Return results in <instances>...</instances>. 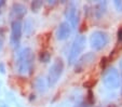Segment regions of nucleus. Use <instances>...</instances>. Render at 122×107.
Segmentation results:
<instances>
[{"instance_id":"obj_1","label":"nucleus","mask_w":122,"mask_h":107,"mask_svg":"<svg viewBox=\"0 0 122 107\" xmlns=\"http://www.w3.org/2000/svg\"><path fill=\"white\" fill-rule=\"evenodd\" d=\"M35 67V53L31 48H23L17 52L15 60V71L21 76H28Z\"/></svg>"},{"instance_id":"obj_2","label":"nucleus","mask_w":122,"mask_h":107,"mask_svg":"<svg viewBox=\"0 0 122 107\" xmlns=\"http://www.w3.org/2000/svg\"><path fill=\"white\" fill-rule=\"evenodd\" d=\"M86 47V38L83 35H77L71 44L70 51L68 54V65H74L76 61L80 57L81 53Z\"/></svg>"},{"instance_id":"obj_3","label":"nucleus","mask_w":122,"mask_h":107,"mask_svg":"<svg viewBox=\"0 0 122 107\" xmlns=\"http://www.w3.org/2000/svg\"><path fill=\"white\" fill-rule=\"evenodd\" d=\"M64 61L61 57H56L54 60V62L52 63V65L49 68V72H48V77H46V80H48L49 87H54L58 81H60L61 77H62L63 72H64Z\"/></svg>"},{"instance_id":"obj_4","label":"nucleus","mask_w":122,"mask_h":107,"mask_svg":"<svg viewBox=\"0 0 122 107\" xmlns=\"http://www.w3.org/2000/svg\"><path fill=\"white\" fill-rule=\"evenodd\" d=\"M102 80H103V84L105 86V88H107L108 90H117L118 88H120L121 76L117 68L111 67L105 70Z\"/></svg>"},{"instance_id":"obj_5","label":"nucleus","mask_w":122,"mask_h":107,"mask_svg":"<svg viewBox=\"0 0 122 107\" xmlns=\"http://www.w3.org/2000/svg\"><path fill=\"white\" fill-rule=\"evenodd\" d=\"M109 36L104 30H94L90 36V46L94 51H102L108 46Z\"/></svg>"},{"instance_id":"obj_6","label":"nucleus","mask_w":122,"mask_h":107,"mask_svg":"<svg viewBox=\"0 0 122 107\" xmlns=\"http://www.w3.org/2000/svg\"><path fill=\"white\" fill-rule=\"evenodd\" d=\"M23 36V23L22 21H12L11 22V36L10 43L12 48L19 49L21 44V39Z\"/></svg>"},{"instance_id":"obj_7","label":"nucleus","mask_w":122,"mask_h":107,"mask_svg":"<svg viewBox=\"0 0 122 107\" xmlns=\"http://www.w3.org/2000/svg\"><path fill=\"white\" fill-rule=\"evenodd\" d=\"M96 55L93 52H88L84 55L80 56L78 60L76 61L75 65V72H82L83 70H85L90 65H92L94 63Z\"/></svg>"},{"instance_id":"obj_8","label":"nucleus","mask_w":122,"mask_h":107,"mask_svg":"<svg viewBox=\"0 0 122 107\" xmlns=\"http://www.w3.org/2000/svg\"><path fill=\"white\" fill-rule=\"evenodd\" d=\"M65 17L67 20V23L71 26L72 29L77 28L79 23V13H78V9H77V5L75 2H69L68 5L66 8V11H65Z\"/></svg>"},{"instance_id":"obj_9","label":"nucleus","mask_w":122,"mask_h":107,"mask_svg":"<svg viewBox=\"0 0 122 107\" xmlns=\"http://www.w3.org/2000/svg\"><path fill=\"white\" fill-rule=\"evenodd\" d=\"M27 13V8L25 5L20 2H15L12 5L10 11V19L11 21H21Z\"/></svg>"},{"instance_id":"obj_10","label":"nucleus","mask_w":122,"mask_h":107,"mask_svg":"<svg viewBox=\"0 0 122 107\" xmlns=\"http://www.w3.org/2000/svg\"><path fill=\"white\" fill-rule=\"evenodd\" d=\"M71 26L69 25L66 21L60 23V25L57 26L55 31V37L58 41H64V40H67L70 35H71Z\"/></svg>"},{"instance_id":"obj_11","label":"nucleus","mask_w":122,"mask_h":107,"mask_svg":"<svg viewBox=\"0 0 122 107\" xmlns=\"http://www.w3.org/2000/svg\"><path fill=\"white\" fill-rule=\"evenodd\" d=\"M35 88H36V90L41 94L48 92L50 87H49L46 78H44L43 76H38V77L35 79Z\"/></svg>"},{"instance_id":"obj_12","label":"nucleus","mask_w":122,"mask_h":107,"mask_svg":"<svg viewBox=\"0 0 122 107\" xmlns=\"http://www.w3.org/2000/svg\"><path fill=\"white\" fill-rule=\"evenodd\" d=\"M107 9V1H98L96 3V5L94 7V15L97 17V20H99L104 14L106 13Z\"/></svg>"},{"instance_id":"obj_13","label":"nucleus","mask_w":122,"mask_h":107,"mask_svg":"<svg viewBox=\"0 0 122 107\" xmlns=\"http://www.w3.org/2000/svg\"><path fill=\"white\" fill-rule=\"evenodd\" d=\"M32 30H34V23H32L31 19L28 17L23 24V33H25L27 36H29Z\"/></svg>"},{"instance_id":"obj_14","label":"nucleus","mask_w":122,"mask_h":107,"mask_svg":"<svg viewBox=\"0 0 122 107\" xmlns=\"http://www.w3.org/2000/svg\"><path fill=\"white\" fill-rule=\"evenodd\" d=\"M39 60L41 63H49L51 61V53L48 51H41L39 54Z\"/></svg>"},{"instance_id":"obj_15","label":"nucleus","mask_w":122,"mask_h":107,"mask_svg":"<svg viewBox=\"0 0 122 107\" xmlns=\"http://www.w3.org/2000/svg\"><path fill=\"white\" fill-rule=\"evenodd\" d=\"M43 2H42L41 0H36V1H32L31 2V10L32 12H37L39 11V9L42 7Z\"/></svg>"},{"instance_id":"obj_16","label":"nucleus","mask_w":122,"mask_h":107,"mask_svg":"<svg viewBox=\"0 0 122 107\" xmlns=\"http://www.w3.org/2000/svg\"><path fill=\"white\" fill-rule=\"evenodd\" d=\"M86 101H88V104L89 105H92V104H94V103H95V98L93 97V92L91 90H89V92H88Z\"/></svg>"},{"instance_id":"obj_17","label":"nucleus","mask_w":122,"mask_h":107,"mask_svg":"<svg viewBox=\"0 0 122 107\" xmlns=\"http://www.w3.org/2000/svg\"><path fill=\"white\" fill-rule=\"evenodd\" d=\"M113 5H115V8L117 9L118 12L122 13V1H120V0H115V1H113Z\"/></svg>"},{"instance_id":"obj_18","label":"nucleus","mask_w":122,"mask_h":107,"mask_svg":"<svg viewBox=\"0 0 122 107\" xmlns=\"http://www.w3.org/2000/svg\"><path fill=\"white\" fill-rule=\"evenodd\" d=\"M3 47H5V35H3V33L0 30V53L2 52Z\"/></svg>"},{"instance_id":"obj_19","label":"nucleus","mask_w":122,"mask_h":107,"mask_svg":"<svg viewBox=\"0 0 122 107\" xmlns=\"http://www.w3.org/2000/svg\"><path fill=\"white\" fill-rule=\"evenodd\" d=\"M108 64V60H107V57H103L101 60V66L102 68H106V65Z\"/></svg>"},{"instance_id":"obj_20","label":"nucleus","mask_w":122,"mask_h":107,"mask_svg":"<svg viewBox=\"0 0 122 107\" xmlns=\"http://www.w3.org/2000/svg\"><path fill=\"white\" fill-rule=\"evenodd\" d=\"M117 38H118V41H119V42H122V27L119 28V30H118Z\"/></svg>"},{"instance_id":"obj_21","label":"nucleus","mask_w":122,"mask_h":107,"mask_svg":"<svg viewBox=\"0 0 122 107\" xmlns=\"http://www.w3.org/2000/svg\"><path fill=\"white\" fill-rule=\"evenodd\" d=\"M0 74H5V65L2 62H0Z\"/></svg>"},{"instance_id":"obj_22","label":"nucleus","mask_w":122,"mask_h":107,"mask_svg":"<svg viewBox=\"0 0 122 107\" xmlns=\"http://www.w3.org/2000/svg\"><path fill=\"white\" fill-rule=\"evenodd\" d=\"M0 107H10V106H9V104H8L5 101L0 100Z\"/></svg>"},{"instance_id":"obj_23","label":"nucleus","mask_w":122,"mask_h":107,"mask_svg":"<svg viewBox=\"0 0 122 107\" xmlns=\"http://www.w3.org/2000/svg\"><path fill=\"white\" fill-rule=\"evenodd\" d=\"M48 3H49V5H56V3H57V1H56V0H49Z\"/></svg>"},{"instance_id":"obj_24","label":"nucleus","mask_w":122,"mask_h":107,"mask_svg":"<svg viewBox=\"0 0 122 107\" xmlns=\"http://www.w3.org/2000/svg\"><path fill=\"white\" fill-rule=\"evenodd\" d=\"M5 5V0H0V8L3 7Z\"/></svg>"},{"instance_id":"obj_25","label":"nucleus","mask_w":122,"mask_h":107,"mask_svg":"<svg viewBox=\"0 0 122 107\" xmlns=\"http://www.w3.org/2000/svg\"><path fill=\"white\" fill-rule=\"evenodd\" d=\"M119 67H120V69H121V71H122V58L120 60V62H119Z\"/></svg>"},{"instance_id":"obj_26","label":"nucleus","mask_w":122,"mask_h":107,"mask_svg":"<svg viewBox=\"0 0 122 107\" xmlns=\"http://www.w3.org/2000/svg\"><path fill=\"white\" fill-rule=\"evenodd\" d=\"M120 76H121V82H122V71H121V75H120Z\"/></svg>"}]
</instances>
